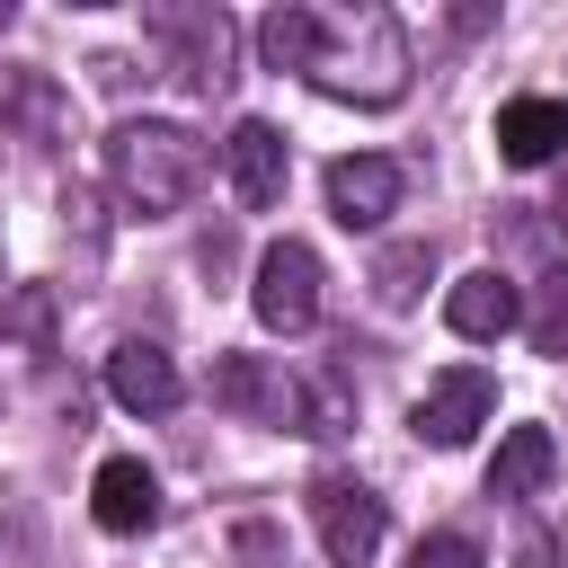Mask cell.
I'll list each match as a JSON object with an SVG mask.
<instances>
[{"label":"cell","mask_w":568,"mask_h":568,"mask_svg":"<svg viewBox=\"0 0 568 568\" xmlns=\"http://www.w3.org/2000/svg\"><path fill=\"white\" fill-rule=\"evenodd\" d=\"M106 186H115V204H124V213L160 222V213H178V204L204 186V142H195L186 124L124 115V124L106 133Z\"/></svg>","instance_id":"6da1fadb"},{"label":"cell","mask_w":568,"mask_h":568,"mask_svg":"<svg viewBox=\"0 0 568 568\" xmlns=\"http://www.w3.org/2000/svg\"><path fill=\"white\" fill-rule=\"evenodd\" d=\"M248 302H257V320H266L275 337L320 328V248H311V240H275V248H257V284H248Z\"/></svg>","instance_id":"7a4b0ae2"},{"label":"cell","mask_w":568,"mask_h":568,"mask_svg":"<svg viewBox=\"0 0 568 568\" xmlns=\"http://www.w3.org/2000/svg\"><path fill=\"white\" fill-rule=\"evenodd\" d=\"M311 524H320V550L337 559V568H364L373 550H382V532H390V515H382V497L364 488V479H311Z\"/></svg>","instance_id":"3957f363"},{"label":"cell","mask_w":568,"mask_h":568,"mask_svg":"<svg viewBox=\"0 0 568 568\" xmlns=\"http://www.w3.org/2000/svg\"><path fill=\"white\" fill-rule=\"evenodd\" d=\"M488 408H497V382H488L479 364H453V373H435V382L417 390V408H408V426H417V444H435V453H453V444H470V435L488 426Z\"/></svg>","instance_id":"277c9868"},{"label":"cell","mask_w":568,"mask_h":568,"mask_svg":"<svg viewBox=\"0 0 568 568\" xmlns=\"http://www.w3.org/2000/svg\"><path fill=\"white\" fill-rule=\"evenodd\" d=\"M151 36L169 44V71L195 98H213L231 80V18L222 9H151Z\"/></svg>","instance_id":"5b68a950"},{"label":"cell","mask_w":568,"mask_h":568,"mask_svg":"<svg viewBox=\"0 0 568 568\" xmlns=\"http://www.w3.org/2000/svg\"><path fill=\"white\" fill-rule=\"evenodd\" d=\"M222 169H231V195L248 213H275L284 204V178H293V151H284V133L266 115H240L231 142H222Z\"/></svg>","instance_id":"8992f818"},{"label":"cell","mask_w":568,"mask_h":568,"mask_svg":"<svg viewBox=\"0 0 568 568\" xmlns=\"http://www.w3.org/2000/svg\"><path fill=\"white\" fill-rule=\"evenodd\" d=\"M399 160H382V151H346V160H328V213L346 222V231H373V222H390L399 213Z\"/></svg>","instance_id":"52a82bcc"},{"label":"cell","mask_w":568,"mask_h":568,"mask_svg":"<svg viewBox=\"0 0 568 568\" xmlns=\"http://www.w3.org/2000/svg\"><path fill=\"white\" fill-rule=\"evenodd\" d=\"M106 390H115V408H133V417H169V408L186 399L178 355L151 346V337H124V346L106 355Z\"/></svg>","instance_id":"ba28073f"},{"label":"cell","mask_w":568,"mask_h":568,"mask_svg":"<svg viewBox=\"0 0 568 568\" xmlns=\"http://www.w3.org/2000/svg\"><path fill=\"white\" fill-rule=\"evenodd\" d=\"M213 408H231L248 426H293V382L266 355H213Z\"/></svg>","instance_id":"9c48e42d"},{"label":"cell","mask_w":568,"mask_h":568,"mask_svg":"<svg viewBox=\"0 0 568 568\" xmlns=\"http://www.w3.org/2000/svg\"><path fill=\"white\" fill-rule=\"evenodd\" d=\"M62 80L53 71H0V142H27V151H53L62 142Z\"/></svg>","instance_id":"30bf717a"},{"label":"cell","mask_w":568,"mask_h":568,"mask_svg":"<svg viewBox=\"0 0 568 568\" xmlns=\"http://www.w3.org/2000/svg\"><path fill=\"white\" fill-rule=\"evenodd\" d=\"M444 320H453V337H479V346H497L506 328H524V293H515V275H497V266H470V275L444 293Z\"/></svg>","instance_id":"8fae6325"},{"label":"cell","mask_w":568,"mask_h":568,"mask_svg":"<svg viewBox=\"0 0 568 568\" xmlns=\"http://www.w3.org/2000/svg\"><path fill=\"white\" fill-rule=\"evenodd\" d=\"M89 515H98L106 532H151V524H160V479H151L133 453H115V462H98V479H89Z\"/></svg>","instance_id":"7c38bea8"},{"label":"cell","mask_w":568,"mask_h":568,"mask_svg":"<svg viewBox=\"0 0 568 568\" xmlns=\"http://www.w3.org/2000/svg\"><path fill=\"white\" fill-rule=\"evenodd\" d=\"M497 151L506 169H541L568 151V98H506L497 106Z\"/></svg>","instance_id":"4fadbf2b"},{"label":"cell","mask_w":568,"mask_h":568,"mask_svg":"<svg viewBox=\"0 0 568 568\" xmlns=\"http://www.w3.org/2000/svg\"><path fill=\"white\" fill-rule=\"evenodd\" d=\"M550 470H559L550 426H506V435H497V462H488V497H532Z\"/></svg>","instance_id":"5bb4252c"},{"label":"cell","mask_w":568,"mask_h":568,"mask_svg":"<svg viewBox=\"0 0 568 568\" xmlns=\"http://www.w3.org/2000/svg\"><path fill=\"white\" fill-rule=\"evenodd\" d=\"M320 36H328V18H320V9H302V0H284V9H266V27H257V53H266V71H302V80H311V62H320Z\"/></svg>","instance_id":"9a60e30c"},{"label":"cell","mask_w":568,"mask_h":568,"mask_svg":"<svg viewBox=\"0 0 568 568\" xmlns=\"http://www.w3.org/2000/svg\"><path fill=\"white\" fill-rule=\"evenodd\" d=\"M53 284H18L9 302H0V346H18V355H53Z\"/></svg>","instance_id":"2e32d148"},{"label":"cell","mask_w":568,"mask_h":568,"mask_svg":"<svg viewBox=\"0 0 568 568\" xmlns=\"http://www.w3.org/2000/svg\"><path fill=\"white\" fill-rule=\"evenodd\" d=\"M426 275H435V248H426V240L382 248V257H373V293H382V311H408V302L426 293Z\"/></svg>","instance_id":"e0dca14e"},{"label":"cell","mask_w":568,"mask_h":568,"mask_svg":"<svg viewBox=\"0 0 568 568\" xmlns=\"http://www.w3.org/2000/svg\"><path fill=\"white\" fill-rule=\"evenodd\" d=\"M346 426H355V399H346L337 373L293 382V435H346Z\"/></svg>","instance_id":"ac0fdd59"},{"label":"cell","mask_w":568,"mask_h":568,"mask_svg":"<svg viewBox=\"0 0 568 568\" xmlns=\"http://www.w3.org/2000/svg\"><path fill=\"white\" fill-rule=\"evenodd\" d=\"M524 337H532L541 355H568V266H541L532 311H524Z\"/></svg>","instance_id":"d6986e66"},{"label":"cell","mask_w":568,"mask_h":568,"mask_svg":"<svg viewBox=\"0 0 568 568\" xmlns=\"http://www.w3.org/2000/svg\"><path fill=\"white\" fill-rule=\"evenodd\" d=\"M408 568H488V550H479L470 532H426V541L408 550Z\"/></svg>","instance_id":"ffe728a7"},{"label":"cell","mask_w":568,"mask_h":568,"mask_svg":"<svg viewBox=\"0 0 568 568\" xmlns=\"http://www.w3.org/2000/svg\"><path fill=\"white\" fill-rule=\"evenodd\" d=\"M550 222H559V231H568V178H559V195H550Z\"/></svg>","instance_id":"44dd1931"}]
</instances>
